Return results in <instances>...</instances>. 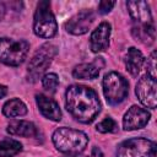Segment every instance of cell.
<instances>
[{
    "label": "cell",
    "mask_w": 157,
    "mask_h": 157,
    "mask_svg": "<svg viewBox=\"0 0 157 157\" xmlns=\"http://www.w3.org/2000/svg\"><path fill=\"white\" fill-rule=\"evenodd\" d=\"M29 44L23 39H11L6 37H0V63L10 66L21 65L27 54Z\"/></svg>",
    "instance_id": "3957f363"
},
{
    "label": "cell",
    "mask_w": 157,
    "mask_h": 157,
    "mask_svg": "<svg viewBox=\"0 0 157 157\" xmlns=\"http://www.w3.org/2000/svg\"><path fill=\"white\" fill-rule=\"evenodd\" d=\"M150 118H151V114L146 109H144L139 105H132L124 114L123 128H124V130H128V131L141 129L148 123Z\"/></svg>",
    "instance_id": "30bf717a"
},
{
    "label": "cell",
    "mask_w": 157,
    "mask_h": 157,
    "mask_svg": "<svg viewBox=\"0 0 157 157\" xmlns=\"http://www.w3.org/2000/svg\"><path fill=\"white\" fill-rule=\"evenodd\" d=\"M63 157H87V156H81L80 153H66V156Z\"/></svg>",
    "instance_id": "4316f807"
},
{
    "label": "cell",
    "mask_w": 157,
    "mask_h": 157,
    "mask_svg": "<svg viewBox=\"0 0 157 157\" xmlns=\"http://www.w3.org/2000/svg\"><path fill=\"white\" fill-rule=\"evenodd\" d=\"M37 105L40 110V113L49 120L59 121L61 119V110L59 108V104L53 101L52 98L44 96V94H37L36 96Z\"/></svg>",
    "instance_id": "5bb4252c"
},
{
    "label": "cell",
    "mask_w": 157,
    "mask_h": 157,
    "mask_svg": "<svg viewBox=\"0 0 157 157\" xmlns=\"http://www.w3.org/2000/svg\"><path fill=\"white\" fill-rule=\"evenodd\" d=\"M104 63L102 58H96L92 63H85L76 65L72 70V76L75 78H81V80H93L98 77L99 70L103 67Z\"/></svg>",
    "instance_id": "4fadbf2b"
},
{
    "label": "cell",
    "mask_w": 157,
    "mask_h": 157,
    "mask_svg": "<svg viewBox=\"0 0 157 157\" xmlns=\"http://www.w3.org/2000/svg\"><path fill=\"white\" fill-rule=\"evenodd\" d=\"M132 34L142 43L150 44L155 39V27L153 23H147V25H137V27H134Z\"/></svg>",
    "instance_id": "ac0fdd59"
},
{
    "label": "cell",
    "mask_w": 157,
    "mask_h": 157,
    "mask_svg": "<svg viewBox=\"0 0 157 157\" xmlns=\"http://www.w3.org/2000/svg\"><path fill=\"white\" fill-rule=\"evenodd\" d=\"M22 145L15 139H4L0 141V157H13L20 153Z\"/></svg>",
    "instance_id": "d6986e66"
},
{
    "label": "cell",
    "mask_w": 157,
    "mask_h": 157,
    "mask_svg": "<svg viewBox=\"0 0 157 157\" xmlns=\"http://www.w3.org/2000/svg\"><path fill=\"white\" fill-rule=\"evenodd\" d=\"M115 5V1H108V0H102L99 4H98V12L102 13V15H105L108 13Z\"/></svg>",
    "instance_id": "603a6c76"
},
{
    "label": "cell",
    "mask_w": 157,
    "mask_h": 157,
    "mask_svg": "<svg viewBox=\"0 0 157 157\" xmlns=\"http://www.w3.org/2000/svg\"><path fill=\"white\" fill-rule=\"evenodd\" d=\"M93 21H94V13L92 12V10L85 9L77 12L76 15H74L69 21L65 22V29L71 34L81 36L90 29Z\"/></svg>",
    "instance_id": "9c48e42d"
},
{
    "label": "cell",
    "mask_w": 157,
    "mask_h": 157,
    "mask_svg": "<svg viewBox=\"0 0 157 157\" xmlns=\"http://www.w3.org/2000/svg\"><path fill=\"white\" fill-rule=\"evenodd\" d=\"M6 131L13 136L33 137L37 135V129L33 123L27 120H12L9 123Z\"/></svg>",
    "instance_id": "2e32d148"
},
{
    "label": "cell",
    "mask_w": 157,
    "mask_h": 157,
    "mask_svg": "<svg viewBox=\"0 0 157 157\" xmlns=\"http://www.w3.org/2000/svg\"><path fill=\"white\" fill-rule=\"evenodd\" d=\"M124 61H125V67L130 72V75L137 76V74L142 69V65L145 63V58L139 49H136L135 47H131L128 49Z\"/></svg>",
    "instance_id": "9a60e30c"
},
{
    "label": "cell",
    "mask_w": 157,
    "mask_h": 157,
    "mask_svg": "<svg viewBox=\"0 0 157 157\" xmlns=\"http://www.w3.org/2000/svg\"><path fill=\"white\" fill-rule=\"evenodd\" d=\"M157 82L156 78L150 76L148 74H145L141 76V78L137 81L135 87V93L139 98V101L147 108L155 109L157 107Z\"/></svg>",
    "instance_id": "ba28073f"
},
{
    "label": "cell",
    "mask_w": 157,
    "mask_h": 157,
    "mask_svg": "<svg viewBox=\"0 0 157 157\" xmlns=\"http://www.w3.org/2000/svg\"><path fill=\"white\" fill-rule=\"evenodd\" d=\"M92 157H103V153H102V151H101V148H98V147H93L92 148V155H91Z\"/></svg>",
    "instance_id": "cb8c5ba5"
},
{
    "label": "cell",
    "mask_w": 157,
    "mask_h": 157,
    "mask_svg": "<svg viewBox=\"0 0 157 157\" xmlns=\"http://www.w3.org/2000/svg\"><path fill=\"white\" fill-rule=\"evenodd\" d=\"M5 5L2 4V2H0V21L4 18V16H5Z\"/></svg>",
    "instance_id": "484cf974"
},
{
    "label": "cell",
    "mask_w": 157,
    "mask_h": 157,
    "mask_svg": "<svg viewBox=\"0 0 157 157\" xmlns=\"http://www.w3.org/2000/svg\"><path fill=\"white\" fill-rule=\"evenodd\" d=\"M42 85H43L45 91H48L50 93H54L56 91L58 85H59V78H58L56 74H53V72L45 74L42 77Z\"/></svg>",
    "instance_id": "ffe728a7"
},
{
    "label": "cell",
    "mask_w": 157,
    "mask_h": 157,
    "mask_svg": "<svg viewBox=\"0 0 157 157\" xmlns=\"http://www.w3.org/2000/svg\"><path fill=\"white\" fill-rule=\"evenodd\" d=\"M156 142L145 137H132L119 144L117 157H156Z\"/></svg>",
    "instance_id": "52a82bcc"
},
{
    "label": "cell",
    "mask_w": 157,
    "mask_h": 157,
    "mask_svg": "<svg viewBox=\"0 0 157 157\" xmlns=\"http://www.w3.org/2000/svg\"><path fill=\"white\" fill-rule=\"evenodd\" d=\"M56 53H58V48L52 43H45L40 45L37 49V52L33 54L32 59L29 60L27 69L28 81L36 82L47 71L48 66L52 64Z\"/></svg>",
    "instance_id": "5b68a950"
},
{
    "label": "cell",
    "mask_w": 157,
    "mask_h": 157,
    "mask_svg": "<svg viewBox=\"0 0 157 157\" xmlns=\"http://www.w3.org/2000/svg\"><path fill=\"white\" fill-rule=\"evenodd\" d=\"M65 107L77 121L88 124L94 120L101 110L97 93L83 85H71L65 92Z\"/></svg>",
    "instance_id": "6da1fadb"
},
{
    "label": "cell",
    "mask_w": 157,
    "mask_h": 157,
    "mask_svg": "<svg viewBox=\"0 0 157 157\" xmlns=\"http://www.w3.org/2000/svg\"><path fill=\"white\" fill-rule=\"evenodd\" d=\"M117 123L114 121V119H112V118H105V119H103L101 123H98L97 124V126H96V129H97V131H99V132H102V134H105V132H114L115 130H117Z\"/></svg>",
    "instance_id": "44dd1931"
},
{
    "label": "cell",
    "mask_w": 157,
    "mask_h": 157,
    "mask_svg": "<svg viewBox=\"0 0 157 157\" xmlns=\"http://www.w3.org/2000/svg\"><path fill=\"white\" fill-rule=\"evenodd\" d=\"M126 7L130 17L137 22V25H147L152 23V15L150 6L146 1H128Z\"/></svg>",
    "instance_id": "7c38bea8"
},
{
    "label": "cell",
    "mask_w": 157,
    "mask_h": 157,
    "mask_svg": "<svg viewBox=\"0 0 157 157\" xmlns=\"http://www.w3.org/2000/svg\"><path fill=\"white\" fill-rule=\"evenodd\" d=\"M6 93H7V87H6V86H4V85H0V98L5 97V96H6Z\"/></svg>",
    "instance_id": "d4e9b609"
},
{
    "label": "cell",
    "mask_w": 157,
    "mask_h": 157,
    "mask_svg": "<svg viewBox=\"0 0 157 157\" xmlns=\"http://www.w3.org/2000/svg\"><path fill=\"white\" fill-rule=\"evenodd\" d=\"M110 31H112L110 23L104 21L91 33L90 45L93 53H99V52H104L105 49H108Z\"/></svg>",
    "instance_id": "8fae6325"
},
{
    "label": "cell",
    "mask_w": 157,
    "mask_h": 157,
    "mask_svg": "<svg viewBox=\"0 0 157 157\" xmlns=\"http://www.w3.org/2000/svg\"><path fill=\"white\" fill-rule=\"evenodd\" d=\"M52 140L55 148L63 153H81L88 144V137L83 131L65 126L56 129Z\"/></svg>",
    "instance_id": "7a4b0ae2"
},
{
    "label": "cell",
    "mask_w": 157,
    "mask_h": 157,
    "mask_svg": "<svg viewBox=\"0 0 157 157\" xmlns=\"http://www.w3.org/2000/svg\"><path fill=\"white\" fill-rule=\"evenodd\" d=\"M103 93L109 104L117 105L126 98L129 93V83L120 74L110 71L104 75Z\"/></svg>",
    "instance_id": "8992f818"
},
{
    "label": "cell",
    "mask_w": 157,
    "mask_h": 157,
    "mask_svg": "<svg viewBox=\"0 0 157 157\" xmlns=\"http://www.w3.org/2000/svg\"><path fill=\"white\" fill-rule=\"evenodd\" d=\"M147 74L156 78V52L153 50L147 59Z\"/></svg>",
    "instance_id": "7402d4cb"
},
{
    "label": "cell",
    "mask_w": 157,
    "mask_h": 157,
    "mask_svg": "<svg viewBox=\"0 0 157 157\" xmlns=\"http://www.w3.org/2000/svg\"><path fill=\"white\" fill-rule=\"evenodd\" d=\"M58 25L50 10L49 1H39L33 18V32L40 38H52L55 36Z\"/></svg>",
    "instance_id": "277c9868"
},
{
    "label": "cell",
    "mask_w": 157,
    "mask_h": 157,
    "mask_svg": "<svg viewBox=\"0 0 157 157\" xmlns=\"http://www.w3.org/2000/svg\"><path fill=\"white\" fill-rule=\"evenodd\" d=\"M27 113V107L26 104L18 99V98H12L9 99L4 107H2V114L7 118H16V117H23Z\"/></svg>",
    "instance_id": "e0dca14e"
}]
</instances>
